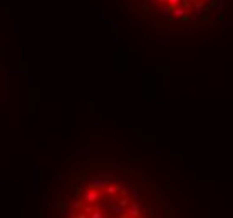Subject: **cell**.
Masks as SVG:
<instances>
[{
	"mask_svg": "<svg viewBox=\"0 0 233 218\" xmlns=\"http://www.w3.org/2000/svg\"><path fill=\"white\" fill-rule=\"evenodd\" d=\"M64 218H153V213L134 178L116 170H96L72 183Z\"/></svg>",
	"mask_w": 233,
	"mask_h": 218,
	"instance_id": "6da1fadb",
	"label": "cell"
},
{
	"mask_svg": "<svg viewBox=\"0 0 233 218\" xmlns=\"http://www.w3.org/2000/svg\"><path fill=\"white\" fill-rule=\"evenodd\" d=\"M154 12L175 22H190L203 17L216 0H144Z\"/></svg>",
	"mask_w": 233,
	"mask_h": 218,
	"instance_id": "7a4b0ae2",
	"label": "cell"
}]
</instances>
